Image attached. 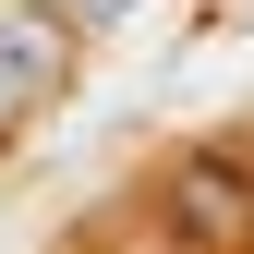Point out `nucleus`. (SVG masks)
<instances>
[{
	"label": "nucleus",
	"instance_id": "f03ea898",
	"mask_svg": "<svg viewBox=\"0 0 254 254\" xmlns=\"http://www.w3.org/2000/svg\"><path fill=\"white\" fill-rule=\"evenodd\" d=\"M170 218H182V254H230V242H242V218H254V194H242L230 157H194V170L170 182Z\"/></svg>",
	"mask_w": 254,
	"mask_h": 254
},
{
	"label": "nucleus",
	"instance_id": "f257e3e1",
	"mask_svg": "<svg viewBox=\"0 0 254 254\" xmlns=\"http://www.w3.org/2000/svg\"><path fill=\"white\" fill-rule=\"evenodd\" d=\"M73 37H85V24L61 12V0H49V12H0V145H12L24 121L61 97V73H73Z\"/></svg>",
	"mask_w": 254,
	"mask_h": 254
},
{
	"label": "nucleus",
	"instance_id": "7ed1b4c3",
	"mask_svg": "<svg viewBox=\"0 0 254 254\" xmlns=\"http://www.w3.org/2000/svg\"><path fill=\"white\" fill-rule=\"evenodd\" d=\"M61 12H73V24H109V12H133V0H61Z\"/></svg>",
	"mask_w": 254,
	"mask_h": 254
}]
</instances>
